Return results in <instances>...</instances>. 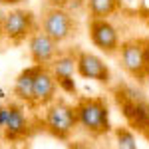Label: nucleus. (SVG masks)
Listing matches in <instances>:
<instances>
[{
	"mask_svg": "<svg viewBox=\"0 0 149 149\" xmlns=\"http://www.w3.org/2000/svg\"><path fill=\"white\" fill-rule=\"evenodd\" d=\"M78 127L92 137H102L111 131L109 105L103 97H80L74 103Z\"/></svg>",
	"mask_w": 149,
	"mask_h": 149,
	"instance_id": "nucleus-1",
	"label": "nucleus"
},
{
	"mask_svg": "<svg viewBox=\"0 0 149 149\" xmlns=\"http://www.w3.org/2000/svg\"><path fill=\"white\" fill-rule=\"evenodd\" d=\"M119 68L131 80L147 81L149 80V38H127L121 40L117 50Z\"/></svg>",
	"mask_w": 149,
	"mask_h": 149,
	"instance_id": "nucleus-2",
	"label": "nucleus"
},
{
	"mask_svg": "<svg viewBox=\"0 0 149 149\" xmlns=\"http://www.w3.org/2000/svg\"><path fill=\"white\" fill-rule=\"evenodd\" d=\"M42 125L50 135L58 139H70L72 133L78 129V119H76V109L74 105L64 100H54L44 107L42 115Z\"/></svg>",
	"mask_w": 149,
	"mask_h": 149,
	"instance_id": "nucleus-3",
	"label": "nucleus"
},
{
	"mask_svg": "<svg viewBox=\"0 0 149 149\" xmlns=\"http://www.w3.org/2000/svg\"><path fill=\"white\" fill-rule=\"evenodd\" d=\"M0 20H2V38H6L10 44L16 46L26 42L30 34L40 28V20L36 18L34 12L18 6L0 14Z\"/></svg>",
	"mask_w": 149,
	"mask_h": 149,
	"instance_id": "nucleus-4",
	"label": "nucleus"
},
{
	"mask_svg": "<svg viewBox=\"0 0 149 149\" xmlns=\"http://www.w3.org/2000/svg\"><path fill=\"white\" fill-rule=\"evenodd\" d=\"M76 28H78V24H76L74 14L66 8L48 6L42 14V18H40V30L50 36L56 44L68 42L76 34Z\"/></svg>",
	"mask_w": 149,
	"mask_h": 149,
	"instance_id": "nucleus-5",
	"label": "nucleus"
},
{
	"mask_svg": "<svg viewBox=\"0 0 149 149\" xmlns=\"http://www.w3.org/2000/svg\"><path fill=\"white\" fill-rule=\"evenodd\" d=\"M88 36L93 48H97L105 56H115L119 44H121V36L119 30L109 18H90L88 22Z\"/></svg>",
	"mask_w": 149,
	"mask_h": 149,
	"instance_id": "nucleus-6",
	"label": "nucleus"
},
{
	"mask_svg": "<svg viewBox=\"0 0 149 149\" xmlns=\"http://www.w3.org/2000/svg\"><path fill=\"white\" fill-rule=\"evenodd\" d=\"M76 74L84 80H93L102 86L111 84V70L105 64V60L93 52L78 50L76 52Z\"/></svg>",
	"mask_w": 149,
	"mask_h": 149,
	"instance_id": "nucleus-7",
	"label": "nucleus"
},
{
	"mask_svg": "<svg viewBox=\"0 0 149 149\" xmlns=\"http://www.w3.org/2000/svg\"><path fill=\"white\" fill-rule=\"evenodd\" d=\"M58 97V81L48 66H36L34 74V88H32V103L30 107L44 109L48 103Z\"/></svg>",
	"mask_w": 149,
	"mask_h": 149,
	"instance_id": "nucleus-8",
	"label": "nucleus"
},
{
	"mask_svg": "<svg viewBox=\"0 0 149 149\" xmlns=\"http://www.w3.org/2000/svg\"><path fill=\"white\" fill-rule=\"evenodd\" d=\"M32 127H34V123L30 119V113L26 111V105L18 102L8 103V119H6L2 137L8 141H20L32 133Z\"/></svg>",
	"mask_w": 149,
	"mask_h": 149,
	"instance_id": "nucleus-9",
	"label": "nucleus"
},
{
	"mask_svg": "<svg viewBox=\"0 0 149 149\" xmlns=\"http://www.w3.org/2000/svg\"><path fill=\"white\" fill-rule=\"evenodd\" d=\"M26 44H28V54H30V60H32L34 66H50L52 60L60 52V44H56L40 28L30 34V38L26 40Z\"/></svg>",
	"mask_w": 149,
	"mask_h": 149,
	"instance_id": "nucleus-10",
	"label": "nucleus"
},
{
	"mask_svg": "<svg viewBox=\"0 0 149 149\" xmlns=\"http://www.w3.org/2000/svg\"><path fill=\"white\" fill-rule=\"evenodd\" d=\"M117 102H119L121 113L127 119V123L133 129H137L139 133L149 135V103L143 97L131 100L123 95H117Z\"/></svg>",
	"mask_w": 149,
	"mask_h": 149,
	"instance_id": "nucleus-11",
	"label": "nucleus"
},
{
	"mask_svg": "<svg viewBox=\"0 0 149 149\" xmlns=\"http://www.w3.org/2000/svg\"><path fill=\"white\" fill-rule=\"evenodd\" d=\"M34 74H36V66H28L24 68L16 80H14V86H12V95L18 103H24L30 107L32 103V88H34Z\"/></svg>",
	"mask_w": 149,
	"mask_h": 149,
	"instance_id": "nucleus-12",
	"label": "nucleus"
},
{
	"mask_svg": "<svg viewBox=\"0 0 149 149\" xmlns=\"http://www.w3.org/2000/svg\"><path fill=\"white\" fill-rule=\"evenodd\" d=\"M48 68L52 70L56 81L74 78L76 76V52H58V56L52 60Z\"/></svg>",
	"mask_w": 149,
	"mask_h": 149,
	"instance_id": "nucleus-13",
	"label": "nucleus"
},
{
	"mask_svg": "<svg viewBox=\"0 0 149 149\" xmlns=\"http://www.w3.org/2000/svg\"><path fill=\"white\" fill-rule=\"evenodd\" d=\"M90 18H111L119 12L121 0H86Z\"/></svg>",
	"mask_w": 149,
	"mask_h": 149,
	"instance_id": "nucleus-14",
	"label": "nucleus"
},
{
	"mask_svg": "<svg viewBox=\"0 0 149 149\" xmlns=\"http://www.w3.org/2000/svg\"><path fill=\"white\" fill-rule=\"evenodd\" d=\"M113 139L115 149H137V137L131 127H115Z\"/></svg>",
	"mask_w": 149,
	"mask_h": 149,
	"instance_id": "nucleus-15",
	"label": "nucleus"
},
{
	"mask_svg": "<svg viewBox=\"0 0 149 149\" xmlns=\"http://www.w3.org/2000/svg\"><path fill=\"white\" fill-rule=\"evenodd\" d=\"M58 90H62L64 93H76L78 86L74 78H66V80H58Z\"/></svg>",
	"mask_w": 149,
	"mask_h": 149,
	"instance_id": "nucleus-16",
	"label": "nucleus"
},
{
	"mask_svg": "<svg viewBox=\"0 0 149 149\" xmlns=\"http://www.w3.org/2000/svg\"><path fill=\"white\" fill-rule=\"evenodd\" d=\"M6 119H8V103H0V137H2V133H4Z\"/></svg>",
	"mask_w": 149,
	"mask_h": 149,
	"instance_id": "nucleus-17",
	"label": "nucleus"
},
{
	"mask_svg": "<svg viewBox=\"0 0 149 149\" xmlns=\"http://www.w3.org/2000/svg\"><path fill=\"white\" fill-rule=\"evenodd\" d=\"M68 2H70V0H46L48 6H54V8H66Z\"/></svg>",
	"mask_w": 149,
	"mask_h": 149,
	"instance_id": "nucleus-18",
	"label": "nucleus"
},
{
	"mask_svg": "<svg viewBox=\"0 0 149 149\" xmlns=\"http://www.w3.org/2000/svg\"><path fill=\"white\" fill-rule=\"evenodd\" d=\"M22 2H26V0H0V4H2V6H8V8H14V6H20Z\"/></svg>",
	"mask_w": 149,
	"mask_h": 149,
	"instance_id": "nucleus-19",
	"label": "nucleus"
},
{
	"mask_svg": "<svg viewBox=\"0 0 149 149\" xmlns=\"http://www.w3.org/2000/svg\"><path fill=\"white\" fill-rule=\"evenodd\" d=\"M4 97H6V92H4V90L0 88V100H4Z\"/></svg>",
	"mask_w": 149,
	"mask_h": 149,
	"instance_id": "nucleus-20",
	"label": "nucleus"
},
{
	"mask_svg": "<svg viewBox=\"0 0 149 149\" xmlns=\"http://www.w3.org/2000/svg\"><path fill=\"white\" fill-rule=\"evenodd\" d=\"M127 2H129V4H139L141 0H127Z\"/></svg>",
	"mask_w": 149,
	"mask_h": 149,
	"instance_id": "nucleus-21",
	"label": "nucleus"
},
{
	"mask_svg": "<svg viewBox=\"0 0 149 149\" xmlns=\"http://www.w3.org/2000/svg\"><path fill=\"white\" fill-rule=\"evenodd\" d=\"M0 40H2V20H0Z\"/></svg>",
	"mask_w": 149,
	"mask_h": 149,
	"instance_id": "nucleus-22",
	"label": "nucleus"
}]
</instances>
